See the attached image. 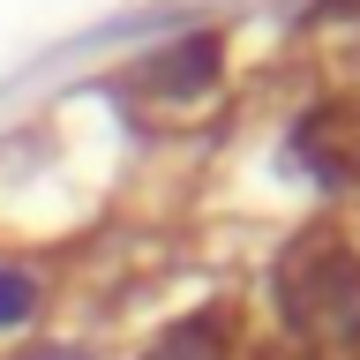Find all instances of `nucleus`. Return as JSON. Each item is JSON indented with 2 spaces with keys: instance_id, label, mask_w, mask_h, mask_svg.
I'll use <instances>...</instances> for the list:
<instances>
[{
  "instance_id": "1",
  "label": "nucleus",
  "mask_w": 360,
  "mask_h": 360,
  "mask_svg": "<svg viewBox=\"0 0 360 360\" xmlns=\"http://www.w3.org/2000/svg\"><path fill=\"white\" fill-rule=\"evenodd\" d=\"M270 308L300 360H360V240L308 225L270 263Z\"/></svg>"
},
{
  "instance_id": "2",
  "label": "nucleus",
  "mask_w": 360,
  "mask_h": 360,
  "mask_svg": "<svg viewBox=\"0 0 360 360\" xmlns=\"http://www.w3.org/2000/svg\"><path fill=\"white\" fill-rule=\"evenodd\" d=\"M292 150L308 165L323 188H360V90H330V98H315L300 112V128H292Z\"/></svg>"
},
{
  "instance_id": "3",
  "label": "nucleus",
  "mask_w": 360,
  "mask_h": 360,
  "mask_svg": "<svg viewBox=\"0 0 360 360\" xmlns=\"http://www.w3.org/2000/svg\"><path fill=\"white\" fill-rule=\"evenodd\" d=\"M218 60H225V38L218 30H195V38L165 45V53H150L135 68V90L143 98H195V90L218 83Z\"/></svg>"
},
{
  "instance_id": "4",
  "label": "nucleus",
  "mask_w": 360,
  "mask_h": 360,
  "mask_svg": "<svg viewBox=\"0 0 360 360\" xmlns=\"http://www.w3.org/2000/svg\"><path fill=\"white\" fill-rule=\"evenodd\" d=\"M135 360H240V353H233V323L225 315H180Z\"/></svg>"
},
{
  "instance_id": "5",
  "label": "nucleus",
  "mask_w": 360,
  "mask_h": 360,
  "mask_svg": "<svg viewBox=\"0 0 360 360\" xmlns=\"http://www.w3.org/2000/svg\"><path fill=\"white\" fill-rule=\"evenodd\" d=\"M45 308V292H38V278L22 263H0V330H22L30 315Z\"/></svg>"
},
{
  "instance_id": "6",
  "label": "nucleus",
  "mask_w": 360,
  "mask_h": 360,
  "mask_svg": "<svg viewBox=\"0 0 360 360\" xmlns=\"http://www.w3.org/2000/svg\"><path fill=\"white\" fill-rule=\"evenodd\" d=\"M30 360H75V353H30Z\"/></svg>"
},
{
  "instance_id": "7",
  "label": "nucleus",
  "mask_w": 360,
  "mask_h": 360,
  "mask_svg": "<svg viewBox=\"0 0 360 360\" xmlns=\"http://www.w3.org/2000/svg\"><path fill=\"white\" fill-rule=\"evenodd\" d=\"M292 360H300V353H292Z\"/></svg>"
}]
</instances>
